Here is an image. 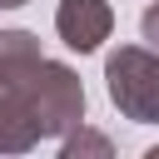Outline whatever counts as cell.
Instances as JSON below:
<instances>
[{
  "label": "cell",
  "mask_w": 159,
  "mask_h": 159,
  "mask_svg": "<svg viewBox=\"0 0 159 159\" xmlns=\"http://www.w3.org/2000/svg\"><path fill=\"white\" fill-rule=\"evenodd\" d=\"M20 5H25V0H0V10H20Z\"/></svg>",
  "instance_id": "cell-7"
},
{
  "label": "cell",
  "mask_w": 159,
  "mask_h": 159,
  "mask_svg": "<svg viewBox=\"0 0 159 159\" xmlns=\"http://www.w3.org/2000/svg\"><path fill=\"white\" fill-rule=\"evenodd\" d=\"M139 35H144V45H149V50H159V0L139 15Z\"/></svg>",
  "instance_id": "cell-6"
},
{
  "label": "cell",
  "mask_w": 159,
  "mask_h": 159,
  "mask_svg": "<svg viewBox=\"0 0 159 159\" xmlns=\"http://www.w3.org/2000/svg\"><path fill=\"white\" fill-rule=\"evenodd\" d=\"M104 89L109 104L134 124H159V50L149 45H119L104 60Z\"/></svg>",
  "instance_id": "cell-2"
},
{
  "label": "cell",
  "mask_w": 159,
  "mask_h": 159,
  "mask_svg": "<svg viewBox=\"0 0 159 159\" xmlns=\"http://www.w3.org/2000/svg\"><path fill=\"white\" fill-rule=\"evenodd\" d=\"M40 55H45L40 35H30V30H0V84L10 75H20L25 65H35Z\"/></svg>",
  "instance_id": "cell-4"
},
{
  "label": "cell",
  "mask_w": 159,
  "mask_h": 159,
  "mask_svg": "<svg viewBox=\"0 0 159 159\" xmlns=\"http://www.w3.org/2000/svg\"><path fill=\"white\" fill-rule=\"evenodd\" d=\"M60 154H65V159H75V154H114V144H109L104 134H94V129L75 124V129L60 139Z\"/></svg>",
  "instance_id": "cell-5"
},
{
  "label": "cell",
  "mask_w": 159,
  "mask_h": 159,
  "mask_svg": "<svg viewBox=\"0 0 159 159\" xmlns=\"http://www.w3.org/2000/svg\"><path fill=\"white\" fill-rule=\"evenodd\" d=\"M40 129V139H65L75 124H84V84L65 60L40 55L35 65H25L20 75H10L0 84Z\"/></svg>",
  "instance_id": "cell-1"
},
{
  "label": "cell",
  "mask_w": 159,
  "mask_h": 159,
  "mask_svg": "<svg viewBox=\"0 0 159 159\" xmlns=\"http://www.w3.org/2000/svg\"><path fill=\"white\" fill-rule=\"evenodd\" d=\"M114 30V10L109 0H60L55 5V35L65 40V50L75 55H94Z\"/></svg>",
  "instance_id": "cell-3"
}]
</instances>
